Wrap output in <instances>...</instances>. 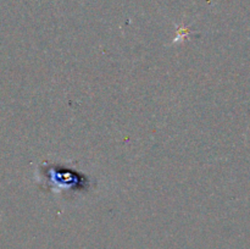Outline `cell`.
<instances>
[{
  "label": "cell",
  "instance_id": "cell-1",
  "mask_svg": "<svg viewBox=\"0 0 250 249\" xmlns=\"http://www.w3.org/2000/svg\"><path fill=\"white\" fill-rule=\"evenodd\" d=\"M43 176H48V186H62V188L80 187L83 186L84 176H78L75 171H68L67 168L60 167V166H53L49 167Z\"/></svg>",
  "mask_w": 250,
  "mask_h": 249
}]
</instances>
